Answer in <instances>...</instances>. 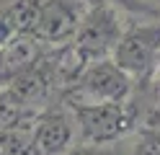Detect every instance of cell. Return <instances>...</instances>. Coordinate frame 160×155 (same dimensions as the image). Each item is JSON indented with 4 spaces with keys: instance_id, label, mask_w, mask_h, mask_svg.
<instances>
[{
    "instance_id": "ba28073f",
    "label": "cell",
    "mask_w": 160,
    "mask_h": 155,
    "mask_svg": "<svg viewBox=\"0 0 160 155\" xmlns=\"http://www.w3.org/2000/svg\"><path fill=\"white\" fill-rule=\"evenodd\" d=\"M142 85H145L147 98H150V114H147L145 129H160V62L152 72V78L147 83H142Z\"/></svg>"
},
{
    "instance_id": "7a4b0ae2",
    "label": "cell",
    "mask_w": 160,
    "mask_h": 155,
    "mask_svg": "<svg viewBox=\"0 0 160 155\" xmlns=\"http://www.w3.org/2000/svg\"><path fill=\"white\" fill-rule=\"evenodd\" d=\"M137 90V80L116 65L111 57L91 62L80 78L70 88L59 93V101L70 109L78 106H98V103H124L132 101Z\"/></svg>"
},
{
    "instance_id": "52a82bcc",
    "label": "cell",
    "mask_w": 160,
    "mask_h": 155,
    "mask_svg": "<svg viewBox=\"0 0 160 155\" xmlns=\"http://www.w3.org/2000/svg\"><path fill=\"white\" fill-rule=\"evenodd\" d=\"M124 155H160V129H139L124 140Z\"/></svg>"
},
{
    "instance_id": "277c9868",
    "label": "cell",
    "mask_w": 160,
    "mask_h": 155,
    "mask_svg": "<svg viewBox=\"0 0 160 155\" xmlns=\"http://www.w3.org/2000/svg\"><path fill=\"white\" fill-rule=\"evenodd\" d=\"M80 145H119L139 132V114L132 101L72 109Z\"/></svg>"
},
{
    "instance_id": "3957f363",
    "label": "cell",
    "mask_w": 160,
    "mask_h": 155,
    "mask_svg": "<svg viewBox=\"0 0 160 155\" xmlns=\"http://www.w3.org/2000/svg\"><path fill=\"white\" fill-rule=\"evenodd\" d=\"M127 28V0H96L85 13L72 44L88 62L106 59L114 54Z\"/></svg>"
},
{
    "instance_id": "6da1fadb",
    "label": "cell",
    "mask_w": 160,
    "mask_h": 155,
    "mask_svg": "<svg viewBox=\"0 0 160 155\" xmlns=\"http://www.w3.org/2000/svg\"><path fill=\"white\" fill-rule=\"evenodd\" d=\"M111 59L137 83H147L160 62V8L127 0V28Z\"/></svg>"
},
{
    "instance_id": "9c48e42d",
    "label": "cell",
    "mask_w": 160,
    "mask_h": 155,
    "mask_svg": "<svg viewBox=\"0 0 160 155\" xmlns=\"http://www.w3.org/2000/svg\"><path fill=\"white\" fill-rule=\"evenodd\" d=\"M67 155H124V142H119V145H78Z\"/></svg>"
},
{
    "instance_id": "5b68a950",
    "label": "cell",
    "mask_w": 160,
    "mask_h": 155,
    "mask_svg": "<svg viewBox=\"0 0 160 155\" xmlns=\"http://www.w3.org/2000/svg\"><path fill=\"white\" fill-rule=\"evenodd\" d=\"M31 145L36 155H67L72 147H78L80 132L72 109L59 98L42 109L34 119Z\"/></svg>"
},
{
    "instance_id": "8992f818",
    "label": "cell",
    "mask_w": 160,
    "mask_h": 155,
    "mask_svg": "<svg viewBox=\"0 0 160 155\" xmlns=\"http://www.w3.org/2000/svg\"><path fill=\"white\" fill-rule=\"evenodd\" d=\"M47 44H42L36 36L18 34L8 44L0 49V90H5L8 85L28 72L34 65H39V59L47 54Z\"/></svg>"
}]
</instances>
